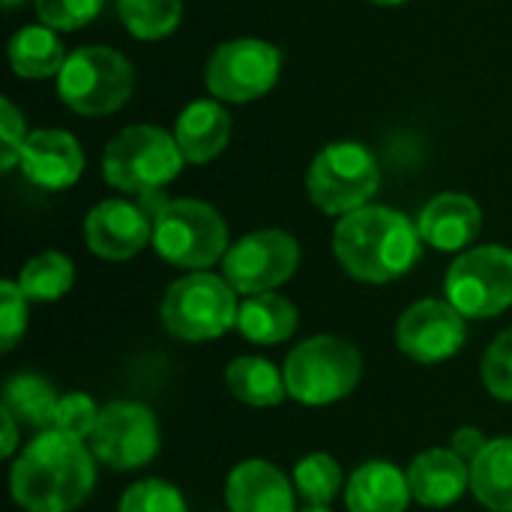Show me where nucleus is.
<instances>
[{
  "mask_svg": "<svg viewBox=\"0 0 512 512\" xmlns=\"http://www.w3.org/2000/svg\"><path fill=\"white\" fill-rule=\"evenodd\" d=\"M93 486V453L84 441L54 429L30 441L9 474L12 498L27 512H72L90 498Z\"/></svg>",
  "mask_w": 512,
  "mask_h": 512,
  "instance_id": "obj_1",
  "label": "nucleus"
},
{
  "mask_svg": "<svg viewBox=\"0 0 512 512\" xmlns=\"http://www.w3.org/2000/svg\"><path fill=\"white\" fill-rule=\"evenodd\" d=\"M333 252L354 279L384 285L405 276L420 261L423 237L405 213L366 204L339 219Z\"/></svg>",
  "mask_w": 512,
  "mask_h": 512,
  "instance_id": "obj_2",
  "label": "nucleus"
},
{
  "mask_svg": "<svg viewBox=\"0 0 512 512\" xmlns=\"http://www.w3.org/2000/svg\"><path fill=\"white\" fill-rule=\"evenodd\" d=\"M183 165L186 159L177 138L150 123L123 129L108 141L102 153L105 183L141 198L156 195L162 186H168L183 171Z\"/></svg>",
  "mask_w": 512,
  "mask_h": 512,
  "instance_id": "obj_3",
  "label": "nucleus"
},
{
  "mask_svg": "<svg viewBox=\"0 0 512 512\" xmlns=\"http://www.w3.org/2000/svg\"><path fill=\"white\" fill-rule=\"evenodd\" d=\"M132 90V63L120 51L105 45L75 48L57 75V93L63 105L81 117H108L120 111L129 102Z\"/></svg>",
  "mask_w": 512,
  "mask_h": 512,
  "instance_id": "obj_4",
  "label": "nucleus"
},
{
  "mask_svg": "<svg viewBox=\"0 0 512 512\" xmlns=\"http://www.w3.org/2000/svg\"><path fill=\"white\" fill-rule=\"evenodd\" d=\"M153 246L159 258L186 270H204L231 249L222 213L195 198L159 204L153 213Z\"/></svg>",
  "mask_w": 512,
  "mask_h": 512,
  "instance_id": "obj_5",
  "label": "nucleus"
},
{
  "mask_svg": "<svg viewBox=\"0 0 512 512\" xmlns=\"http://www.w3.org/2000/svg\"><path fill=\"white\" fill-rule=\"evenodd\" d=\"M288 396L300 405H330L345 399L363 378L360 351L336 336H315L300 342L285 360Z\"/></svg>",
  "mask_w": 512,
  "mask_h": 512,
  "instance_id": "obj_6",
  "label": "nucleus"
},
{
  "mask_svg": "<svg viewBox=\"0 0 512 512\" xmlns=\"http://www.w3.org/2000/svg\"><path fill=\"white\" fill-rule=\"evenodd\" d=\"M381 186V168L360 141H333L309 165L306 189L318 210L348 216L372 201Z\"/></svg>",
  "mask_w": 512,
  "mask_h": 512,
  "instance_id": "obj_7",
  "label": "nucleus"
},
{
  "mask_svg": "<svg viewBox=\"0 0 512 512\" xmlns=\"http://www.w3.org/2000/svg\"><path fill=\"white\" fill-rule=\"evenodd\" d=\"M237 291L213 273H189L162 297V324L186 342H207L237 327Z\"/></svg>",
  "mask_w": 512,
  "mask_h": 512,
  "instance_id": "obj_8",
  "label": "nucleus"
},
{
  "mask_svg": "<svg viewBox=\"0 0 512 512\" xmlns=\"http://www.w3.org/2000/svg\"><path fill=\"white\" fill-rule=\"evenodd\" d=\"M282 72V51L264 39H228L222 42L204 69V84L219 102H255L267 96Z\"/></svg>",
  "mask_w": 512,
  "mask_h": 512,
  "instance_id": "obj_9",
  "label": "nucleus"
},
{
  "mask_svg": "<svg viewBox=\"0 0 512 512\" xmlns=\"http://www.w3.org/2000/svg\"><path fill=\"white\" fill-rule=\"evenodd\" d=\"M447 303L465 318H495L512 306V252L477 246L462 252L447 270Z\"/></svg>",
  "mask_w": 512,
  "mask_h": 512,
  "instance_id": "obj_10",
  "label": "nucleus"
},
{
  "mask_svg": "<svg viewBox=\"0 0 512 512\" xmlns=\"http://www.w3.org/2000/svg\"><path fill=\"white\" fill-rule=\"evenodd\" d=\"M300 264V246L288 231L264 228L240 237L222 258L225 282L240 294H267L288 282Z\"/></svg>",
  "mask_w": 512,
  "mask_h": 512,
  "instance_id": "obj_11",
  "label": "nucleus"
},
{
  "mask_svg": "<svg viewBox=\"0 0 512 512\" xmlns=\"http://www.w3.org/2000/svg\"><path fill=\"white\" fill-rule=\"evenodd\" d=\"M93 456L114 471H135L159 453V426L150 408L138 402H111L102 408L90 435Z\"/></svg>",
  "mask_w": 512,
  "mask_h": 512,
  "instance_id": "obj_12",
  "label": "nucleus"
},
{
  "mask_svg": "<svg viewBox=\"0 0 512 512\" xmlns=\"http://www.w3.org/2000/svg\"><path fill=\"white\" fill-rule=\"evenodd\" d=\"M468 339L465 315L447 300H420L396 324V345L417 363H444Z\"/></svg>",
  "mask_w": 512,
  "mask_h": 512,
  "instance_id": "obj_13",
  "label": "nucleus"
},
{
  "mask_svg": "<svg viewBox=\"0 0 512 512\" xmlns=\"http://www.w3.org/2000/svg\"><path fill=\"white\" fill-rule=\"evenodd\" d=\"M87 249L105 261H126L153 240V216L144 204L108 198L84 219Z\"/></svg>",
  "mask_w": 512,
  "mask_h": 512,
  "instance_id": "obj_14",
  "label": "nucleus"
},
{
  "mask_svg": "<svg viewBox=\"0 0 512 512\" xmlns=\"http://www.w3.org/2000/svg\"><path fill=\"white\" fill-rule=\"evenodd\" d=\"M18 168L24 177L48 192H60L78 183L84 174V150L72 132L63 129H36L27 135Z\"/></svg>",
  "mask_w": 512,
  "mask_h": 512,
  "instance_id": "obj_15",
  "label": "nucleus"
},
{
  "mask_svg": "<svg viewBox=\"0 0 512 512\" xmlns=\"http://www.w3.org/2000/svg\"><path fill=\"white\" fill-rule=\"evenodd\" d=\"M417 231L423 243H429L432 249L459 252L480 237L483 210L465 192H441L420 210Z\"/></svg>",
  "mask_w": 512,
  "mask_h": 512,
  "instance_id": "obj_16",
  "label": "nucleus"
},
{
  "mask_svg": "<svg viewBox=\"0 0 512 512\" xmlns=\"http://www.w3.org/2000/svg\"><path fill=\"white\" fill-rule=\"evenodd\" d=\"M225 498L231 512H294V486L264 459L240 462L228 477Z\"/></svg>",
  "mask_w": 512,
  "mask_h": 512,
  "instance_id": "obj_17",
  "label": "nucleus"
},
{
  "mask_svg": "<svg viewBox=\"0 0 512 512\" xmlns=\"http://www.w3.org/2000/svg\"><path fill=\"white\" fill-rule=\"evenodd\" d=\"M408 486L423 507H450L471 489V465L453 450H426L411 462Z\"/></svg>",
  "mask_w": 512,
  "mask_h": 512,
  "instance_id": "obj_18",
  "label": "nucleus"
},
{
  "mask_svg": "<svg viewBox=\"0 0 512 512\" xmlns=\"http://www.w3.org/2000/svg\"><path fill=\"white\" fill-rule=\"evenodd\" d=\"M174 138L186 162L207 165L231 141V114L219 105V99H195L180 111Z\"/></svg>",
  "mask_w": 512,
  "mask_h": 512,
  "instance_id": "obj_19",
  "label": "nucleus"
},
{
  "mask_svg": "<svg viewBox=\"0 0 512 512\" xmlns=\"http://www.w3.org/2000/svg\"><path fill=\"white\" fill-rule=\"evenodd\" d=\"M408 501V474H402L393 462H369L357 468L345 489L348 512H405Z\"/></svg>",
  "mask_w": 512,
  "mask_h": 512,
  "instance_id": "obj_20",
  "label": "nucleus"
},
{
  "mask_svg": "<svg viewBox=\"0 0 512 512\" xmlns=\"http://www.w3.org/2000/svg\"><path fill=\"white\" fill-rule=\"evenodd\" d=\"M66 57L69 54L57 39V30L45 24H27L9 39V66L15 69V75L30 81H45L60 75Z\"/></svg>",
  "mask_w": 512,
  "mask_h": 512,
  "instance_id": "obj_21",
  "label": "nucleus"
},
{
  "mask_svg": "<svg viewBox=\"0 0 512 512\" xmlns=\"http://www.w3.org/2000/svg\"><path fill=\"white\" fill-rule=\"evenodd\" d=\"M237 330L255 345H279L297 330V306L279 294H252L240 303Z\"/></svg>",
  "mask_w": 512,
  "mask_h": 512,
  "instance_id": "obj_22",
  "label": "nucleus"
},
{
  "mask_svg": "<svg viewBox=\"0 0 512 512\" xmlns=\"http://www.w3.org/2000/svg\"><path fill=\"white\" fill-rule=\"evenodd\" d=\"M471 492L492 512H512V438H495L471 462Z\"/></svg>",
  "mask_w": 512,
  "mask_h": 512,
  "instance_id": "obj_23",
  "label": "nucleus"
},
{
  "mask_svg": "<svg viewBox=\"0 0 512 512\" xmlns=\"http://www.w3.org/2000/svg\"><path fill=\"white\" fill-rule=\"evenodd\" d=\"M225 384L234 399L252 408H273L288 396L285 375L264 357H237L225 372Z\"/></svg>",
  "mask_w": 512,
  "mask_h": 512,
  "instance_id": "obj_24",
  "label": "nucleus"
},
{
  "mask_svg": "<svg viewBox=\"0 0 512 512\" xmlns=\"http://www.w3.org/2000/svg\"><path fill=\"white\" fill-rule=\"evenodd\" d=\"M60 396L39 375H15L3 387V411L30 429H51Z\"/></svg>",
  "mask_w": 512,
  "mask_h": 512,
  "instance_id": "obj_25",
  "label": "nucleus"
},
{
  "mask_svg": "<svg viewBox=\"0 0 512 512\" xmlns=\"http://www.w3.org/2000/svg\"><path fill=\"white\" fill-rule=\"evenodd\" d=\"M75 282V264L63 252H39L30 258L18 273V288L33 303H54L60 300Z\"/></svg>",
  "mask_w": 512,
  "mask_h": 512,
  "instance_id": "obj_26",
  "label": "nucleus"
},
{
  "mask_svg": "<svg viewBox=\"0 0 512 512\" xmlns=\"http://www.w3.org/2000/svg\"><path fill=\"white\" fill-rule=\"evenodd\" d=\"M123 27L144 42L165 39L183 18V0H117Z\"/></svg>",
  "mask_w": 512,
  "mask_h": 512,
  "instance_id": "obj_27",
  "label": "nucleus"
},
{
  "mask_svg": "<svg viewBox=\"0 0 512 512\" xmlns=\"http://www.w3.org/2000/svg\"><path fill=\"white\" fill-rule=\"evenodd\" d=\"M294 489L306 501V507H327L342 489V471L333 456L312 453L294 468Z\"/></svg>",
  "mask_w": 512,
  "mask_h": 512,
  "instance_id": "obj_28",
  "label": "nucleus"
},
{
  "mask_svg": "<svg viewBox=\"0 0 512 512\" xmlns=\"http://www.w3.org/2000/svg\"><path fill=\"white\" fill-rule=\"evenodd\" d=\"M117 512H189L183 495L162 480H141L126 489Z\"/></svg>",
  "mask_w": 512,
  "mask_h": 512,
  "instance_id": "obj_29",
  "label": "nucleus"
},
{
  "mask_svg": "<svg viewBox=\"0 0 512 512\" xmlns=\"http://www.w3.org/2000/svg\"><path fill=\"white\" fill-rule=\"evenodd\" d=\"M99 414L102 411L96 408V402L87 393H69V396L60 399L51 429L60 432V435H69V438L84 441V438L93 435V429L99 423Z\"/></svg>",
  "mask_w": 512,
  "mask_h": 512,
  "instance_id": "obj_30",
  "label": "nucleus"
},
{
  "mask_svg": "<svg viewBox=\"0 0 512 512\" xmlns=\"http://www.w3.org/2000/svg\"><path fill=\"white\" fill-rule=\"evenodd\" d=\"M105 0H36V15L51 30H78L102 12Z\"/></svg>",
  "mask_w": 512,
  "mask_h": 512,
  "instance_id": "obj_31",
  "label": "nucleus"
},
{
  "mask_svg": "<svg viewBox=\"0 0 512 512\" xmlns=\"http://www.w3.org/2000/svg\"><path fill=\"white\" fill-rule=\"evenodd\" d=\"M483 384L495 399L512 402V330H504L489 345L483 357Z\"/></svg>",
  "mask_w": 512,
  "mask_h": 512,
  "instance_id": "obj_32",
  "label": "nucleus"
},
{
  "mask_svg": "<svg viewBox=\"0 0 512 512\" xmlns=\"http://www.w3.org/2000/svg\"><path fill=\"white\" fill-rule=\"evenodd\" d=\"M27 330V297L18 282H0V336L3 351H12Z\"/></svg>",
  "mask_w": 512,
  "mask_h": 512,
  "instance_id": "obj_33",
  "label": "nucleus"
},
{
  "mask_svg": "<svg viewBox=\"0 0 512 512\" xmlns=\"http://www.w3.org/2000/svg\"><path fill=\"white\" fill-rule=\"evenodd\" d=\"M27 129H24V117L21 111L12 105V99L0 102V138H3V153H0V168L12 171L21 162V150L27 141Z\"/></svg>",
  "mask_w": 512,
  "mask_h": 512,
  "instance_id": "obj_34",
  "label": "nucleus"
},
{
  "mask_svg": "<svg viewBox=\"0 0 512 512\" xmlns=\"http://www.w3.org/2000/svg\"><path fill=\"white\" fill-rule=\"evenodd\" d=\"M486 444H489L486 435H483L480 429H471V426H468V429H459V432L453 435V447H450V450H453L456 456H462V459L471 465V462L486 450Z\"/></svg>",
  "mask_w": 512,
  "mask_h": 512,
  "instance_id": "obj_35",
  "label": "nucleus"
},
{
  "mask_svg": "<svg viewBox=\"0 0 512 512\" xmlns=\"http://www.w3.org/2000/svg\"><path fill=\"white\" fill-rule=\"evenodd\" d=\"M0 423H3V444H0V453L9 459L15 453V444H18V420L9 414V411H0Z\"/></svg>",
  "mask_w": 512,
  "mask_h": 512,
  "instance_id": "obj_36",
  "label": "nucleus"
},
{
  "mask_svg": "<svg viewBox=\"0 0 512 512\" xmlns=\"http://www.w3.org/2000/svg\"><path fill=\"white\" fill-rule=\"evenodd\" d=\"M366 3H378V6H399V3H408V0H366Z\"/></svg>",
  "mask_w": 512,
  "mask_h": 512,
  "instance_id": "obj_37",
  "label": "nucleus"
},
{
  "mask_svg": "<svg viewBox=\"0 0 512 512\" xmlns=\"http://www.w3.org/2000/svg\"><path fill=\"white\" fill-rule=\"evenodd\" d=\"M18 3H21V0H3V6H6V9H12V6H18Z\"/></svg>",
  "mask_w": 512,
  "mask_h": 512,
  "instance_id": "obj_38",
  "label": "nucleus"
},
{
  "mask_svg": "<svg viewBox=\"0 0 512 512\" xmlns=\"http://www.w3.org/2000/svg\"><path fill=\"white\" fill-rule=\"evenodd\" d=\"M303 512H330V510H327V507H306Z\"/></svg>",
  "mask_w": 512,
  "mask_h": 512,
  "instance_id": "obj_39",
  "label": "nucleus"
}]
</instances>
